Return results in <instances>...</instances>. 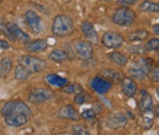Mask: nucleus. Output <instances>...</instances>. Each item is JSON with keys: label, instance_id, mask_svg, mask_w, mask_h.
<instances>
[{"label": "nucleus", "instance_id": "obj_1", "mask_svg": "<svg viewBox=\"0 0 159 135\" xmlns=\"http://www.w3.org/2000/svg\"><path fill=\"white\" fill-rule=\"evenodd\" d=\"M74 30H75V22L69 15L60 14L53 19V22H52L53 35L58 37H65V36L71 35Z\"/></svg>", "mask_w": 159, "mask_h": 135}, {"label": "nucleus", "instance_id": "obj_2", "mask_svg": "<svg viewBox=\"0 0 159 135\" xmlns=\"http://www.w3.org/2000/svg\"><path fill=\"white\" fill-rule=\"evenodd\" d=\"M153 60L149 58H139L136 61H134L129 66V74L132 79L142 80L146 76H148L152 66H153Z\"/></svg>", "mask_w": 159, "mask_h": 135}, {"label": "nucleus", "instance_id": "obj_3", "mask_svg": "<svg viewBox=\"0 0 159 135\" xmlns=\"http://www.w3.org/2000/svg\"><path fill=\"white\" fill-rule=\"evenodd\" d=\"M1 116H7V114H23V116L31 117L32 116V111L30 108V106L27 103H25L21 99H12V101H7L2 104L1 109H0Z\"/></svg>", "mask_w": 159, "mask_h": 135}, {"label": "nucleus", "instance_id": "obj_4", "mask_svg": "<svg viewBox=\"0 0 159 135\" xmlns=\"http://www.w3.org/2000/svg\"><path fill=\"white\" fill-rule=\"evenodd\" d=\"M111 21L113 23H115L116 26H120V27H130L136 21V14L130 7L121 6L114 11L111 16Z\"/></svg>", "mask_w": 159, "mask_h": 135}, {"label": "nucleus", "instance_id": "obj_5", "mask_svg": "<svg viewBox=\"0 0 159 135\" xmlns=\"http://www.w3.org/2000/svg\"><path fill=\"white\" fill-rule=\"evenodd\" d=\"M20 64L27 68L31 74H39L42 71H44L47 68V63L43 59L37 58L34 55H28V54L21 55Z\"/></svg>", "mask_w": 159, "mask_h": 135}, {"label": "nucleus", "instance_id": "obj_6", "mask_svg": "<svg viewBox=\"0 0 159 135\" xmlns=\"http://www.w3.org/2000/svg\"><path fill=\"white\" fill-rule=\"evenodd\" d=\"M102 44L108 48V49H119L120 47H122L125 44V37L119 33V32H115V31H108L105 32L102 39H100Z\"/></svg>", "mask_w": 159, "mask_h": 135}, {"label": "nucleus", "instance_id": "obj_7", "mask_svg": "<svg viewBox=\"0 0 159 135\" xmlns=\"http://www.w3.org/2000/svg\"><path fill=\"white\" fill-rule=\"evenodd\" d=\"M53 91L49 89H44V87H38V89H33L30 95H28V102L34 103V104H42L44 102H48L53 98Z\"/></svg>", "mask_w": 159, "mask_h": 135}, {"label": "nucleus", "instance_id": "obj_8", "mask_svg": "<svg viewBox=\"0 0 159 135\" xmlns=\"http://www.w3.org/2000/svg\"><path fill=\"white\" fill-rule=\"evenodd\" d=\"M74 51L76 53V55L82 60H88L93 57L94 49L91 42L88 41H76L74 44Z\"/></svg>", "mask_w": 159, "mask_h": 135}, {"label": "nucleus", "instance_id": "obj_9", "mask_svg": "<svg viewBox=\"0 0 159 135\" xmlns=\"http://www.w3.org/2000/svg\"><path fill=\"white\" fill-rule=\"evenodd\" d=\"M12 41H17L26 43L27 41H30V35H27L25 31H22L19 25H16L15 22H6V35Z\"/></svg>", "mask_w": 159, "mask_h": 135}, {"label": "nucleus", "instance_id": "obj_10", "mask_svg": "<svg viewBox=\"0 0 159 135\" xmlns=\"http://www.w3.org/2000/svg\"><path fill=\"white\" fill-rule=\"evenodd\" d=\"M25 20H26V25L28 26V28L38 35L43 31V22H42V19L40 16L33 10H27L26 14H25Z\"/></svg>", "mask_w": 159, "mask_h": 135}, {"label": "nucleus", "instance_id": "obj_11", "mask_svg": "<svg viewBox=\"0 0 159 135\" xmlns=\"http://www.w3.org/2000/svg\"><path fill=\"white\" fill-rule=\"evenodd\" d=\"M89 86H91V89L96 94H98V95H105V94H108L111 90L113 84L109 80L104 79L103 76H94L91 79Z\"/></svg>", "mask_w": 159, "mask_h": 135}, {"label": "nucleus", "instance_id": "obj_12", "mask_svg": "<svg viewBox=\"0 0 159 135\" xmlns=\"http://www.w3.org/2000/svg\"><path fill=\"white\" fill-rule=\"evenodd\" d=\"M121 85V92L126 97H134L139 92V86L132 77H122L120 81Z\"/></svg>", "mask_w": 159, "mask_h": 135}, {"label": "nucleus", "instance_id": "obj_13", "mask_svg": "<svg viewBox=\"0 0 159 135\" xmlns=\"http://www.w3.org/2000/svg\"><path fill=\"white\" fill-rule=\"evenodd\" d=\"M139 109L143 113H149L153 111V97L147 90H141V97L139 101Z\"/></svg>", "mask_w": 159, "mask_h": 135}, {"label": "nucleus", "instance_id": "obj_14", "mask_svg": "<svg viewBox=\"0 0 159 135\" xmlns=\"http://www.w3.org/2000/svg\"><path fill=\"white\" fill-rule=\"evenodd\" d=\"M48 48V42L44 38H37L33 41H27L25 43V51L28 53H40Z\"/></svg>", "mask_w": 159, "mask_h": 135}, {"label": "nucleus", "instance_id": "obj_15", "mask_svg": "<svg viewBox=\"0 0 159 135\" xmlns=\"http://www.w3.org/2000/svg\"><path fill=\"white\" fill-rule=\"evenodd\" d=\"M28 119H30V117L12 113V114L4 116V123L9 127H12V128H20V127L28 123Z\"/></svg>", "mask_w": 159, "mask_h": 135}, {"label": "nucleus", "instance_id": "obj_16", "mask_svg": "<svg viewBox=\"0 0 159 135\" xmlns=\"http://www.w3.org/2000/svg\"><path fill=\"white\" fill-rule=\"evenodd\" d=\"M81 32L82 35L86 37V39L91 43H97L98 41V35H97V31H96V27L92 22L89 21H84L81 23Z\"/></svg>", "mask_w": 159, "mask_h": 135}, {"label": "nucleus", "instance_id": "obj_17", "mask_svg": "<svg viewBox=\"0 0 159 135\" xmlns=\"http://www.w3.org/2000/svg\"><path fill=\"white\" fill-rule=\"evenodd\" d=\"M107 124L111 129H121L127 124V117L125 116L124 113H120V112L111 113L110 116L108 117Z\"/></svg>", "mask_w": 159, "mask_h": 135}, {"label": "nucleus", "instance_id": "obj_18", "mask_svg": "<svg viewBox=\"0 0 159 135\" xmlns=\"http://www.w3.org/2000/svg\"><path fill=\"white\" fill-rule=\"evenodd\" d=\"M59 117L62 118V119H69V120L76 122V120L80 119V113L72 104H65V106H62L60 108Z\"/></svg>", "mask_w": 159, "mask_h": 135}, {"label": "nucleus", "instance_id": "obj_19", "mask_svg": "<svg viewBox=\"0 0 159 135\" xmlns=\"http://www.w3.org/2000/svg\"><path fill=\"white\" fill-rule=\"evenodd\" d=\"M148 38H149V32L147 30H136V31H132L127 35V39L132 43L143 42Z\"/></svg>", "mask_w": 159, "mask_h": 135}, {"label": "nucleus", "instance_id": "obj_20", "mask_svg": "<svg viewBox=\"0 0 159 135\" xmlns=\"http://www.w3.org/2000/svg\"><path fill=\"white\" fill-rule=\"evenodd\" d=\"M12 70V60L9 57H4L0 60V79H6Z\"/></svg>", "mask_w": 159, "mask_h": 135}, {"label": "nucleus", "instance_id": "obj_21", "mask_svg": "<svg viewBox=\"0 0 159 135\" xmlns=\"http://www.w3.org/2000/svg\"><path fill=\"white\" fill-rule=\"evenodd\" d=\"M139 10L142 12H148V14H157L159 11L158 2L151 1V0H143L139 5Z\"/></svg>", "mask_w": 159, "mask_h": 135}, {"label": "nucleus", "instance_id": "obj_22", "mask_svg": "<svg viewBox=\"0 0 159 135\" xmlns=\"http://www.w3.org/2000/svg\"><path fill=\"white\" fill-rule=\"evenodd\" d=\"M45 81L49 85L55 86V87H62V86H65V85L69 84V80L67 79L60 76V75H57V74H48L45 76Z\"/></svg>", "mask_w": 159, "mask_h": 135}, {"label": "nucleus", "instance_id": "obj_23", "mask_svg": "<svg viewBox=\"0 0 159 135\" xmlns=\"http://www.w3.org/2000/svg\"><path fill=\"white\" fill-rule=\"evenodd\" d=\"M108 59H109L114 65H116V66H125V65L127 64V61H129L127 57H126L125 54L120 53V52H110V53L108 54Z\"/></svg>", "mask_w": 159, "mask_h": 135}, {"label": "nucleus", "instance_id": "obj_24", "mask_svg": "<svg viewBox=\"0 0 159 135\" xmlns=\"http://www.w3.org/2000/svg\"><path fill=\"white\" fill-rule=\"evenodd\" d=\"M49 59L54 63L61 64V63H65L69 60V54L62 49H53L49 53Z\"/></svg>", "mask_w": 159, "mask_h": 135}, {"label": "nucleus", "instance_id": "obj_25", "mask_svg": "<svg viewBox=\"0 0 159 135\" xmlns=\"http://www.w3.org/2000/svg\"><path fill=\"white\" fill-rule=\"evenodd\" d=\"M102 76L107 80H109L111 84H120L121 79H122V75L120 74L119 71L114 70V69H105L102 71Z\"/></svg>", "mask_w": 159, "mask_h": 135}, {"label": "nucleus", "instance_id": "obj_26", "mask_svg": "<svg viewBox=\"0 0 159 135\" xmlns=\"http://www.w3.org/2000/svg\"><path fill=\"white\" fill-rule=\"evenodd\" d=\"M14 75H15V79L17 81H25L27 80L28 77L31 76V73L27 68H25L22 64H19L15 66V71H14Z\"/></svg>", "mask_w": 159, "mask_h": 135}, {"label": "nucleus", "instance_id": "obj_27", "mask_svg": "<svg viewBox=\"0 0 159 135\" xmlns=\"http://www.w3.org/2000/svg\"><path fill=\"white\" fill-rule=\"evenodd\" d=\"M147 47L144 44H135V46H131L129 47V52L131 54H135V55H139V57H143L147 54Z\"/></svg>", "mask_w": 159, "mask_h": 135}, {"label": "nucleus", "instance_id": "obj_28", "mask_svg": "<svg viewBox=\"0 0 159 135\" xmlns=\"http://www.w3.org/2000/svg\"><path fill=\"white\" fill-rule=\"evenodd\" d=\"M92 101V97L89 96L88 94H86L83 90L81 92L75 94V98H74V102L76 104H83V103H87V102H91Z\"/></svg>", "mask_w": 159, "mask_h": 135}, {"label": "nucleus", "instance_id": "obj_29", "mask_svg": "<svg viewBox=\"0 0 159 135\" xmlns=\"http://www.w3.org/2000/svg\"><path fill=\"white\" fill-rule=\"evenodd\" d=\"M61 89H62L61 91L65 92V94H77V92H81L83 90L80 84H71V85L67 84V85L62 86Z\"/></svg>", "mask_w": 159, "mask_h": 135}, {"label": "nucleus", "instance_id": "obj_30", "mask_svg": "<svg viewBox=\"0 0 159 135\" xmlns=\"http://www.w3.org/2000/svg\"><path fill=\"white\" fill-rule=\"evenodd\" d=\"M71 133L72 134H76V135H88L89 132L86 127L81 125V124H76V125H72L71 127Z\"/></svg>", "mask_w": 159, "mask_h": 135}, {"label": "nucleus", "instance_id": "obj_31", "mask_svg": "<svg viewBox=\"0 0 159 135\" xmlns=\"http://www.w3.org/2000/svg\"><path fill=\"white\" fill-rule=\"evenodd\" d=\"M146 47L148 51H152V52H158L159 49V39L158 37H154V38H149L148 42L146 43Z\"/></svg>", "mask_w": 159, "mask_h": 135}, {"label": "nucleus", "instance_id": "obj_32", "mask_svg": "<svg viewBox=\"0 0 159 135\" xmlns=\"http://www.w3.org/2000/svg\"><path fill=\"white\" fill-rule=\"evenodd\" d=\"M80 117H82V118L86 119V120H93V119L97 117V113H96L94 109L87 108V109H83V111H82V113L80 114Z\"/></svg>", "mask_w": 159, "mask_h": 135}, {"label": "nucleus", "instance_id": "obj_33", "mask_svg": "<svg viewBox=\"0 0 159 135\" xmlns=\"http://www.w3.org/2000/svg\"><path fill=\"white\" fill-rule=\"evenodd\" d=\"M149 76H151V80L153 81V82H158L159 81V73H158V65H153L152 66V69H151V71H149V74H148Z\"/></svg>", "mask_w": 159, "mask_h": 135}, {"label": "nucleus", "instance_id": "obj_34", "mask_svg": "<svg viewBox=\"0 0 159 135\" xmlns=\"http://www.w3.org/2000/svg\"><path fill=\"white\" fill-rule=\"evenodd\" d=\"M137 2H139V0H116V4H119L120 6H126V7L132 6Z\"/></svg>", "mask_w": 159, "mask_h": 135}, {"label": "nucleus", "instance_id": "obj_35", "mask_svg": "<svg viewBox=\"0 0 159 135\" xmlns=\"http://www.w3.org/2000/svg\"><path fill=\"white\" fill-rule=\"evenodd\" d=\"M11 46H10V43L7 42V41H5V39H0V49H9Z\"/></svg>", "mask_w": 159, "mask_h": 135}, {"label": "nucleus", "instance_id": "obj_36", "mask_svg": "<svg viewBox=\"0 0 159 135\" xmlns=\"http://www.w3.org/2000/svg\"><path fill=\"white\" fill-rule=\"evenodd\" d=\"M152 33L156 35V36H158L159 35V25L158 23H156V25L152 27Z\"/></svg>", "mask_w": 159, "mask_h": 135}, {"label": "nucleus", "instance_id": "obj_37", "mask_svg": "<svg viewBox=\"0 0 159 135\" xmlns=\"http://www.w3.org/2000/svg\"><path fill=\"white\" fill-rule=\"evenodd\" d=\"M100 1H111V0H100Z\"/></svg>", "mask_w": 159, "mask_h": 135}, {"label": "nucleus", "instance_id": "obj_38", "mask_svg": "<svg viewBox=\"0 0 159 135\" xmlns=\"http://www.w3.org/2000/svg\"><path fill=\"white\" fill-rule=\"evenodd\" d=\"M1 2H2V0H0V4H1Z\"/></svg>", "mask_w": 159, "mask_h": 135}]
</instances>
